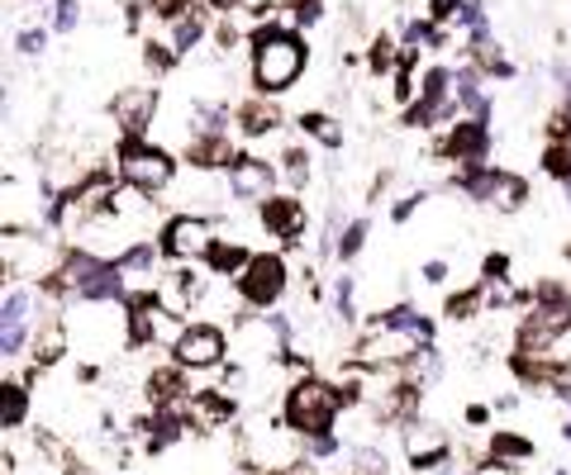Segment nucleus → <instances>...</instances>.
Instances as JSON below:
<instances>
[{"instance_id": "1", "label": "nucleus", "mask_w": 571, "mask_h": 475, "mask_svg": "<svg viewBox=\"0 0 571 475\" xmlns=\"http://www.w3.org/2000/svg\"><path fill=\"white\" fill-rule=\"evenodd\" d=\"M248 48H253V86L257 95H286L291 86L305 77L310 67V48L305 38L295 34V24H262L248 34Z\"/></svg>"}, {"instance_id": "2", "label": "nucleus", "mask_w": 571, "mask_h": 475, "mask_svg": "<svg viewBox=\"0 0 571 475\" xmlns=\"http://www.w3.org/2000/svg\"><path fill=\"white\" fill-rule=\"evenodd\" d=\"M348 409V395L343 385H328L320 376H300L291 391L281 399V419L295 428L300 438H320V433H334L338 414Z\"/></svg>"}, {"instance_id": "3", "label": "nucleus", "mask_w": 571, "mask_h": 475, "mask_svg": "<svg viewBox=\"0 0 571 475\" xmlns=\"http://www.w3.org/2000/svg\"><path fill=\"white\" fill-rule=\"evenodd\" d=\"M114 177L138 195H163L177 185V152L153 138H120V148H114Z\"/></svg>"}, {"instance_id": "4", "label": "nucleus", "mask_w": 571, "mask_h": 475, "mask_svg": "<svg viewBox=\"0 0 571 475\" xmlns=\"http://www.w3.org/2000/svg\"><path fill=\"white\" fill-rule=\"evenodd\" d=\"M67 328H71V348L81 357H110L120 348H134V338H128V305H81V299H71Z\"/></svg>"}, {"instance_id": "5", "label": "nucleus", "mask_w": 571, "mask_h": 475, "mask_svg": "<svg viewBox=\"0 0 571 475\" xmlns=\"http://www.w3.org/2000/svg\"><path fill=\"white\" fill-rule=\"evenodd\" d=\"M452 185L462 191L467 200H477V205H491L495 214H519L528 200H534V185H528L519 171L510 167H462L452 177Z\"/></svg>"}, {"instance_id": "6", "label": "nucleus", "mask_w": 571, "mask_h": 475, "mask_svg": "<svg viewBox=\"0 0 571 475\" xmlns=\"http://www.w3.org/2000/svg\"><path fill=\"white\" fill-rule=\"evenodd\" d=\"M234 291H238L243 309L271 314L286 299V291H291V262H286L281 252H257L248 262V271L234 281Z\"/></svg>"}, {"instance_id": "7", "label": "nucleus", "mask_w": 571, "mask_h": 475, "mask_svg": "<svg viewBox=\"0 0 571 475\" xmlns=\"http://www.w3.org/2000/svg\"><path fill=\"white\" fill-rule=\"evenodd\" d=\"M228 333L220 324H210V319H186L181 328V338L171 342V362L186 366V371H214V366H224V357H228Z\"/></svg>"}, {"instance_id": "8", "label": "nucleus", "mask_w": 571, "mask_h": 475, "mask_svg": "<svg viewBox=\"0 0 571 475\" xmlns=\"http://www.w3.org/2000/svg\"><path fill=\"white\" fill-rule=\"evenodd\" d=\"M214 238L220 234H214V224L205 219V214H171V219L163 224V234H157L167 262H205Z\"/></svg>"}, {"instance_id": "9", "label": "nucleus", "mask_w": 571, "mask_h": 475, "mask_svg": "<svg viewBox=\"0 0 571 475\" xmlns=\"http://www.w3.org/2000/svg\"><path fill=\"white\" fill-rule=\"evenodd\" d=\"M38 291H29V285H10L5 305H0V357L14 362V357H24L29 338H34V305H38Z\"/></svg>"}, {"instance_id": "10", "label": "nucleus", "mask_w": 571, "mask_h": 475, "mask_svg": "<svg viewBox=\"0 0 571 475\" xmlns=\"http://www.w3.org/2000/svg\"><path fill=\"white\" fill-rule=\"evenodd\" d=\"M277 181H281V171L267 157H253V152H238L234 167L224 171V185L234 195V205H267L277 195Z\"/></svg>"}, {"instance_id": "11", "label": "nucleus", "mask_w": 571, "mask_h": 475, "mask_svg": "<svg viewBox=\"0 0 571 475\" xmlns=\"http://www.w3.org/2000/svg\"><path fill=\"white\" fill-rule=\"evenodd\" d=\"M157 110H163L157 86H124L110 100V120L120 128V138H148L157 124Z\"/></svg>"}, {"instance_id": "12", "label": "nucleus", "mask_w": 571, "mask_h": 475, "mask_svg": "<svg viewBox=\"0 0 571 475\" xmlns=\"http://www.w3.org/2000/svg\"><path fill=\"white\" fill-rule=\"evenodd\" d=\"M438 157H448L457 167H485V157H491V124L477 120V114L452 120L448 138L438 143Z\"/></svg>"}, {"instance_id": "13", "label": "nucleus", "mask_w": 571, "mask_h": 475, "mask_svg": "<svg viewBox=\"0 0 571 475\" xmlns=\"http://www.w3.org/2000/svg\"><path fill=\"white\" fill-rule=\"evenodd\" d=\"M257 224H262L271 238H281L286 248H295V242L305 238V228H310L305 200H300L295 191H277L267 205H257Z\"/></svg>"}, {"instance_id": "14", "label": "nucleus", "mask_w": 571, "mask_h": 475, "mask_svg": "<svg viewBox=\"0 0 571 475\" xmlns=\"http://www.w3.org/2000/svg\"><path fill=\"white\" fill-rule=\"evenodd\" d=\"M400 442H405V462L414 471H438V466H448L452 462V438L443 433L438 423H405L400 428Z\"/></svg>"}, {"instance_id": "15", "label": "nucleus", "mask_w": 571, "mask_h": 475, "mask_svg": "<svg viewBox=\"0 0 571 475\" xmlns=\"http://www.w3.org/2000/svg\"><path fill=\"white\" fill-rule=\"evenodd\" d=\"M163 242H153V238H138L134 248H124L114 262H120V271L128 276V295L134 291H157L163 285Z\"/></svg>"}, {"instance_id": "16", "label": "nucleus", "mask_w": 571, "mask_h": 475, "mask_svg": "<svg viewBox=\"0 0 571 475\" xmlns=\"http://www.w3.org/2000/svg\"><path fill=\"white\" fill-rule=\"evenodd\" d=\"M67 352H71L67 314H48V319L34 328V338H29V366H34V371H53Z\"/></svg>"}, {"instance_id": "17", "label": "nucleus", "mask_w": 571, "mask_h": 475, "mask_svg": "<svg viewBox=\"0 0 571 475\" xmlns=\"http://www.w3.org/2000/svg\"><path fill=\"white\" fill-rule=\"evenodd\" d=\"M143 399H148L153 409H181L186 399H191V385H186V366H177V362L153 366L148 376H143Z\"/></svg>"}, {"instance_id": "18", "label": "nucleus", "mask_w": 571, "mask_h": 475, "mask_svg": "<svg viewBox=\"0 0 571 475\" xmlns=\"http://www.w3.org/2000/svg\"><path fill=\"white\" fill-rule=\"evenodd\" d=\"M234 143H228V134H195L191 143L181 148V162L191 171H228L234 167Z\"/></svg>"}, {"instance_id": "19", "label": "nucleus", "mask_w": 571, "mask_h": 475, "mask_svg": "<svg viewBox=\"0 0 571 475\" xmlns=\"http://www.w3.org/2000/svg\"><path fill=\"white\" fill-rule=\"evenodd\" d=\"M452 100H457V110L477 114V120H485V114H491V95H485V71H481L477 63H467V67L452 71Z\"/></svg>"}, {"instance_id": "20", "label": "nucleus", "mask_w": 571, "mask_h": 475, "mask_svg": "<svg viewBox=\"0 0 571 475\" xmlns=\"http://www.w3.org/2000/svg\"><path fill=\"white\" fill-rule=\"evenodd\" d=\"M253 248L243 238H214V248H210V257H205V271H214V276H224V281H238L243 271H248V262H253Z\"/></svg>"}, {"instance_id": "21", "label": "nucleus", "mask_w": 571, "mask_h": 475, "mask_svg": "<svg viewBox=\"0 0 571 475\" xmlns=\"http://www.w3.org/2000/svg\"><path fill=\"white\" fill-rule=\"evenodd\" d=\"M29 409H34V395H29V381L24 376H10L0 385V428L5 433H20L29 423Z\"/></svg>"}, {"instance_id": "22", "label": "nucleus", "mask_w": 571, "mask_h": 475, "mask_svg": "<svg viewBox=\"0 0 571 475\" xmlns=\"http://www.w3.org/2000/svg\"><path fill=\"white\" fill-rule=\"evenodd\" d=\"M234 124L248 138H267V134H277V128H281V110L271 105L267 95H253V100H243V105L234 110Z\"/></svg>"}, {"instance_id": "23", "label": "nucleus", "mask_w": 571, "mask_h": 475, "mask_svg": "<svg viewBox=\"0 0 571 475\" xmlns=\"http://www.w3.org/2000/svg\"><path fill=\"white\" fill-rule=\"evenodd\" d=\"M491 462H500V466H524V462H534V438H524V433H510V428H495L491 433Z\"/></svg>"}, {"instance_id": "24", "label": "nucleus", "mask_w": 571, "mask_h": 475, "mask_svg": "<svg viewBox=\"0 0 571 475\" xmlns=\"http://www.w3.org/2000/svg\"><path fill=\"white\" fill-rule=\"evenodd\" d=\"M481 314H491L485 309V285H467V291H452L448 299H443V319L448 324H471V319H481Z\"/></svg>"}, {"instance_id": "25", "label": "nucleus", "mask_w": 571, "mask_h": 475, "mask_svg": "<svg viewBox=\"0 0 571 475\" xmlns=\"http://www.w3.org/2000/svg\"><path fill=\"white\" fill-rule=\"evenodd\" d=\"M295 128H300L305 138L320 143V148H328V152L343 148V124L334 120V114H324V110H305V114L295 120Z\"/></svg>"}, {"instance_id": "26", "label": "nucleus", "mask_w": 571, "mask_h": 475, "mask_svg": "<svg viewBox=\"0 0 571 475\" xmlns=\"http://www.w3.org/2000/svg\"><path fill=\"white\" fill-rule=\"evenodd\" d=\"M205 29H210V24H205V10H186L181 20H171V24H167V43H171V53L186 57L200 38H205Z\"/></svg>"}, {"instance_id": "27", "label": "nucleus", "mask_w": 571, "mask_h": 475, "mask_svg": "<svg viewBox=\"0 0 571 475\" xmlns=\"http://www.w3.org/2000/svg\"><path fill=\"white\" fill-rule=\"evenodd\" d=\"M281 181L286 185H291V191H300V185H305L310 181V171H314V157H310V148H305V143H295V148H286L281 152Z\"/></svg>"}, {"instance_id": "28", "label": "nucleus", "mask_w": 571, "mask_h": 475, "mask_svg": "<svg viewBox=\"0 0 571 475\" xmlns=\"http://www.w3.org/2000/svg\"><path fill=\"white\" fill-rule=\"evenodd\" d=\"M542 171L557 185H571V138H548L542 143Z\"/></svg>"}, {"instance_id": "29", "label": "nucleus", "mask_w": 571, "mask_h": 475, "mask_svg": "<svg viewBox=\"0 0 571 475\" xmlns=\"http://www.w3.org/2000/svg\"><path fill=\"white\" fill-rule=\"evenodd\" d=\"M367 248V219H348L343 224V234H338V242H334V257L343 267L348 262H357V252Z\"/></svg>"}, {"instance_id": "30", "label": "nucleus", "mask_w": 571, "mask_h": 475, "mask_svg": "<svg viewBox=\"0 0 571 475\" xmlns=\"http://www.w3.org/2000/svg\"><path fill=\"white\" fill-rule=\"evenodd\" d=\"M171 63H177V53H171L167 38H148V43H143V67H148L153 77H167Z\"/></svg>"}, {"instance_id": "31", "label": "nucleus", "mask_w": 571, "mask_h": 475, "mask_svg": "<svg viewBox=\"0 0 571 475\" xmlns=\"http://www.w3.org/2000/svg\"><path fill=\"white\" fill-rule=\"evenodd\" d=\"M324 20V0H291V10H286V24L295 29H310Z\"/></svg>"}, {"instance_id": "32", "label": "nucleus", "mask_w": 571, "mask_h": 475, "mask_svg": "<svg viewBox=\"0 0 571 475\" xmlns=\"http://www.w3.org/2000/svg\"><path fill=\"white\" fill-rule=\"evenodd\" d=\"M214 43H220V53H234L243 43V24L238 14H220V24H214Z\"/></svg>"}, {"instance_id": "33", "label": "nucleus", "mask_w": 571, "mask_h": 475, "mask_svg": "<svg viewBox=\"0 0 571 475\" xmlns=\"http://www.w3.org/2000/svg\"><path fill=\"white\" fill-rule=\"evenodd\" d=\"M343 452V438L338 433H320V438H305V456L310 462H328V456Z\"/></svg>"}, {"instance_id": "34", "label": "nucleus", "mask_w": 571, "mask_h": 475, "mask_svg": "<svg viewBox=\"0 0 571 475\" xmlns=\"http://www.w3.org/2000/svg\"><path fill=\"white\" fill-rule=\"evenodd\" d=\"M148 10H153V20L171 24V20H181L186 10H195V0H148Z\"/></svg>"}, {"instance_id": "35", "label": "nucleus", "mask_w": 571, "mask_h": 475, "mask_svg": "<svg viewBox=\"0 0 571 475\" xmlns=\"http://www.w3.org/2000/svg\"><path fill=\"white\" fill-rule=\"evenodd\" d=\"M481 281H510V252H485L481 257Z\"/></svg>"}, {"instance_id": "36", "label": "nucleus", "mask_w": 571, "mask_h": 475, "mask_svg": "<svg viewBox=\"0 0 571 475\" xmlns=\"http://www.w3.org/2000/svg\"><path fill=\"white\" fill-rule=\"evenodd\" d=\"M81 20V0H57V14H53V29L57 34H71Z\"/></svg>"}, {"instance_id": "37", "label": "nucleus", "mask_w": 571, "mask_h": 475, "mask_svg": "<svg viewBox=\"0 0 571 475\" xmlns=\"http://www.w3.org/2000/svg\"><path fill=\"white\" fill-rule=\"evenodd\" d=\"M14 48H20L24 57H34V53H43V48H48V34H43V29H20V38H14Z\"/></svg>"}, {"instance_id": "38", "label": "nucleus", "mask_w": 571, "mask_h": 475, "mask_svg": "<svg viewBox=\"0 0 571 475\" xmlns=\"http://www.w3.org/2000/svg\"><path fill=\"white\" fill-rule=\"evenodd\" d=\"M424 200H428L424 191H410V195H405V200H400V205L391 210V219H395V224H410V219H414V210H419Z\"/></svg>"}, {"instance_id": "39", "label": "nucleus", "mask_w": 571, "mask_h": 475, "mask_svg": "<svg viewBox=\"0 0 571 475\" xmlns=\"http://www.w3.org/2000/svg\"><path fill=\"white\" fill-rule=\"evenodd\" d=\"M419 276H424V285H443V281H448V262H443V257H434V262L419 267Z\"/></svg>"}, {"instance_id": "40", "label": "nucleus", "mask_w": 571, "mask_h": 475, "mask_svg": "<svg viewBox=\"0 0 571 475\" xmlns=\"http://www.w3.org/2000/svg\"><path fill=\"white\" fill-rule=\"evenodd\" d=\"M467 423H471V428L491 423V409H485V405H467Z\"/></svg>"}, {"instance_id": "41", "label": "nucleus", "mask_w": 571, "mask_h": 475, "mask_svg": "<svg viewBox=\"0 0 571 475\" xmlns=\"http://www.w3.org/2000/svg\"><path fill=\"white\" fill-rule=\"evenodd\" d=\"M210 10H220V14H238L243 5H248V0H205Z\"/></svg>"}, {"instance_id": "42", "label": "nucleus", "mask_w": 571, "mask_h": 475, "mask_svg": "<svg viewBox=\"0 0 571 475\" xmlns=\"http://www.w3.org/2000/svg\"><path fill=\"white\" fill-rule=\"evenodd\" d=\"M310 466H314V462H310V456H305V462H300V466H291V471H267V475H314Z\"/></svg>"}, {"instance_id": "43", "label": "nucleus", "mask_w": 571, "mask_h": 475, "mask_svg": "<svg viewBox=\"0 0 571 475\" xmlns=\"http://www.w3.org/2000/svg\"><path fill=\"white\" fill-rule=\"evenodd\" d=\"M562 438H567V442H571V419H567V423H562Z\"/></svg>"}, {"instance_id": "44", "label": "nucleus", "mask_w": 571, "mask_h": 475, "mask_svg": "<svg viewBox=\"0 0 571 475\" xmlns=\"http://www.w3.org/2000/svg\"><path fill=\"white\" fill-rule=\"evenodd\" d=\"M552 475H567V471H552Z\"/></svg>"}]
</instances>
